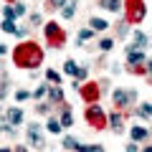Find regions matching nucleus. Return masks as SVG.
<instances>
[{
    "label": "nucleus",
    "mask_w": 152,
    "mask_h": 152,
    "mask_svg": "<svg viewBox=\"0 0 152 152\" xmlns=\"http://www.w3.org/2000/svg\"><path fill=\"white\" fill-rule=\"evenodd\" d=\"M13 61H15V66H23V69H33V66L38 69L43 61V51L36 43H20L13 51Z\"/></svg>",
    "instance_id": "f257e3e1"
},
{
    "label": "nucleus",
    "mask_w": 152,
    "mask_h": 152,
    "mask_svg": "<svg viewBox=\"0 0 152 152\" xmlns=\"http://www.w3.org/2000/svg\"><path fill=\"white\" fill-rule=\"evenodd\" d=\"M127 20L129 23H140L142 18L147 15V8H145V3L142 0H127Z\"/></svg>",
    "instance_id": "f03ea898"
},
{
    "label": "nucleus",
    "mask_w": 152,
    "mask_h": 152,
    "mask_svg": "<svg viewBox=\"0 0 152 152\" xmlns=\"http://www.w3.org/2000/svg\"><path fill=\"white\" fill-rule=\"evenodd\" d=\"M86 122L91 127H96V129H102V127H104L107 117H104V112H102L99 104H89V107H86Z\"/></svg>",
    "instance_id": "7ed1b4c3"
},
{
    "label": "nucleus",
    "mask_w": 152,
    "mask_h": 152,
    "mask_svg": "<svg viewBox=\"0 0 152 152\" xmlns=\"http://www.w3.org/2000/svg\"><path fill=\"white\" fill-rule=\"evenodd\" d=\"M137 99V91H122V89H117V91L112 94V102H114V107H119V109H124V107H129L132 102Z\"/></svg>",
    "instance_id": "20e7f679"
},
{
    "label": "nucleus",
    "mask_w": 152,
    "mask_h": 152,
    "mask_svg": "<svg viewBox=\"0 0 152 152\" xmlns=\"http://www.w3.org/2000/svg\"><path fill=\"white\" fill-rule=\"evenodd\" d=\"M46 38H48V43L53 46V48H58V46L64 43V33H61V28L56 26V23H46Z\"/></svg>",
    "instance_id": "39448f33"
},
{
    "label": "nucleus",
    "mask_w": 152,
    "mask_h": 152,
    "mask_svg": "<svg viewBox=\"0 0 152 152\" xmlns=\"http://www.w3.org/2000/svg\"><path fill=\"white\" fill-rule=\"evenodd\" d=\"M26 137H28V145H31V147H43V134H41L38 124H31V127H28Z\"/></svg>",
    "instance_id": "423d86ee"
},
{
    "label": "nucleus",
    "mask_w": 152,
    "mask_h": 152,
    "mask_svg": "<svg viewBox=\"0 0 152 152\" xmlns=\"http://www.w3.org/2000/svg\"><path fill=\"white\" fill-rule=\"evenodd\" d=\"M127 64H129V66L147 64V61H145V53H142V48H134V46H129V48H127Z\"/></svg>",
    "instance_id": "0eeeda50"
},
{
    "label": "nucleus",
    "mask_w": 152,
    "mask_h": 152,
    "mask_svg": "<svg viewBox=\"0 0 152 152\" xmlns=\"http://www.w3.org/2000/svg\"><path fill=\"white\" fill-rule=\"evenodd\" d=\"M79 91H81V96H84V102H86V104H94V102H96V96H99L96 84H86V86H81Z\"/></svg>",
    "instance_id": "6e6552de"
},
{
    "label": "nucleus",
    "mask_w": 152,
    "mask_h": 152,
    "mask_svg": "<svg viewBox=\"0 0 152 152\" xmlns=\"http://www.w3.org/2000/svg\"><path fill=\"white\" fill-rule=\"evenodd\" d=\"M122 124H124V117H122V114H117V112L109 114V127H112L114 134H122V129H124Z\"/></svg>",
    "instance_id": "1a4fd4ad"
},
{
    "label": "nucleus",
    "mask_w": 152,
    "mask_h": 152,
    "mask_svg": "<svg viewBox=\"0 0 152 152\" xmlns=\"http://www.w3.org/2000/svg\"><path fill=\"white\" fill-rule=\"evenodd\" d=\"M99 5H102L104 10H109V13H122L124 10L122 0H99Z\"/></svg>",
    "instance_id": "9d476101"
},
{
    "label": "nucleus",
    "mask_w": 152,
    "mask_h": 152,
    "mask_svg": "<svg viewBox=\"0 0 152 152\" xmlns=\"http://www.w3.org/2000/svg\"><path fill=\"white\" fill-rule=\"evenodd\" d=\"M5 119L10 122V124H20V122H23V112L18 107H13V109H8V112H5Z\"/></svg>",
    "instance_id": "9b49d317"
},
{
    "label": "nucleus",
    "mask_w": 152,
    "mask_h": 152,
    "mask_svg": "<svg viewBox=\"0 0 152 152\" xmlns=\"http://www.w3.org/2000/svg\"><path fill=\"white\" fill-rule=\"evenodd\" d=\"M129 134H132V140H134V142H145L150 132H147L145 127H132V129H129Z\"/></svg>",
    "instance_id": "f8f14e48"
},
{
    "label": "nucleus",
    "mask_w": 152,
    "mask_h": 152,
    "mask_svg": "<svg viewBox=\"0 0 152 152\" xmlns=\"http://www.w3.org/2000/svg\"><path fill=\"white\" fill-rule=\"evenodd\" d=\"M46 129H48L51 134H61V132H64V124H61V119L51 117V119H48V124H46Z\"/></svg>",
    "instance_id": "ddd939ff"
},
{
    "label": "nucleus",
    "mask_w": 152,
    "mask_h": 152,
    "mask_svg": "<svg viewBox=\"0 0 152 152\" xmlns=\"http://www.w3.org/2000/svg\"><path fill=\"white\" fill-rule=\"evenodd\" d=\"M74 15H76V0H74V3H66V5L61 8V18H66V20H71Z\"/></svg>",
    "instance_id": "4468645a"
},
{
    "label": "nucleus",
    "mask_w": 152,
    "mask_h": 152,
    "mask_svg": "<svg viewBox=\"0 0 152 152\" xmlns=\"http://www.w3.org/2000/svg\"><path fill=\"white\" fill-rule=\"evenodd\" d=\"M137 117H140V119H150L152 117V104H140V109H137Z\"/></svg>",
    "instance_id": "2eb2a0df"
},
{
    "label": "nucleus",
    "mask_w": 152,
    "mask_h": 152,
    "mask_svg": "<svg viewBox=\"0 0 152 152\" xmlns=\"http://www.w3.org/2000/svg\"><path fill=\"white\" fill-rule=\"evenodd\" d=\"M89 26H91L94 31H107V28H109V23L104 20V18H91V20H89Z\"/></svg>",
    "instance_id": "dca6fc26"
},
{
    "label": "nucleus",
    "mask_w": 152,
    "mask_h": 152,
    "mask_svg": "<svg viewBox=\"0 0 152 152\" xmlns=\"http://www.w3.org/2000/svg\"><path fill=\"white\" fill-rule=\"evenodd\" d=\"M64 147H66V150H76V152H79V147H81V145H79V140H76V137L66 134V137H64Z\"/></svg>",
    "instance_id": "f3484780"
},
{
    "label": "nucleus",
    "mask_w": 152,
    "mask_h": 152,
    "mask_svg": "<svg viewBox=\"0 0 152 152\" xmlns=\"http://www.w3.org/2000/svg\"><path fill=\"white\" fill-rule=\"evenodd\" d=\"M48 99L51 102H61V99H64V91L58 89V84H56V86H48Z\"/></svg>",
    "instance_id": "a211bd4d"
},
{
    "label": "nucleus",
    "mask_w": 152,
    "mask_h": 152,
    "mask_svg": "<svg viewBox=\"0 0 152 152\" xmlns=\"http://www.w3.org/2000/svg\"><path fill=\"white\" fill-rule=\"evenodd\" d=\"M18 13H15V5H5L3 8V20H15Z\"/></svg>",
    "instance_id": "6ab92c4d"
},
{
    "label": "nucleus",
    "mask_w": 152,
    "mask_h": 152,
    "mask_svg": "<svg viewBox=\"0 0 152 152\" xmlns=\"http://www.w3.org/2000/svg\"><path fill=\"white\" fill-rule=\"evenodd\" d=\"M79 69H81V66H76V61H71V58L64 64V71H66L69 76H76V74H79Z\"/></svg>",
    "instance_id": "aec40b11"
},
{
    "label": "nucleus",
    "mask_w": 152,
    "mask_h": 152,
    "mask_svg": "<svg viewBox=\"0 0 152 152\" xmlns=\"http://www.w3.org/2000/svg\"><path fill=\"white\" fill-rule=\"evenodd\" d=\"M147 46V36L142 31H134V48H145Z\"/></svg>",
    "instance_id": "412c9836"
},
{
    "label": "nucleus",
    "mask_w": 152,
    "mask_h": 152,
    "mask_svg": "<svg viewBox=\"0 0 152 152\" xmlns=\"http://www.w3.org/2000/svg\"><path fill=\"white\" fill-rule=\"evenodd\" d=\"M46 81H48V84H61V74L53 71V69H48V71H46Z\"/></svg>",
    "instance_id": "4be33fe9"
},
{
    "label": "nucleus",
    "mask_w": 152,
    "mask_h": 152,
    "mask_svg": "<svg viewBox=\"0 0 152 152\" xmlns=\"http://www.w3.org/2000/svg\"><path fill=\"white\" fill-rule=\"evenodd\" d=\"M94 33H96L94 28H84V31H79V41H76V43H81V41H89Z\"/></svg>",
    "instance_id": "5701e85b"
},
{
    "label": "nucleus",
    "mask_w": 152,
    "mask_h": 152,
    "mask_svg": "<svg viewBox=\"0 0 152 152\" xmlns=\"http://www.w3.org/2000/svg\"><path fill=\"white\" fill-rule=\"evenodd\" d=\"M61 124H64V127H71V124H74V117H71V109H64V114H61Z\"/></svg>",
    "instance_id": "b1692460"
},
{
    "label": "nucleus",
    "mask_w": 152,
    "mask_h": 152,
    "mask_svg": "<svg viewBox=\"0 0 152 152\" xmlns=\"http://www.w3.org/2000/svg\"><path fill=\"white\" fill-rule=\"evenodd\" d=\"M79 152H104V147L102 145H81Z\"/></svg>",
    "instance_id": "393cba45"
},
{
    "label": "nucleus",
    "mask_w": 152,
    "mask_h": 152,
    "mask_svg": "<svg viewBox=\"0 0 152 152\" xmlns=\"http://www.w3.org/2000/svg\"><path fill=\"white\" fill-rule=\"evenodd\" d=\"M99 48H102V51H112L114 48V41H112V38H102V41H99Z\"/></svg>",
    "instance_id": "a878e982"
},
{
    "label": "nucleus",
    "mask_w": 152,
    "mask_h": 152,
    "mask_svg": "<svg viewBox=\"0 0 152 152\" xmlns=\"http://www.w3.org/2000/svg\"><path fill=\"white\" fill-rule=\"evenodd\" d=\"M3 31L5 33H15L18 28H15V20H3Z\"/></svg>",
    "instance_id": "bb28decb"
},
{
    "label": "nucleus",
    "mask_w": 152,
    "mask_h": 152,
    "mask_svg": "<svg viewBox=\"0 0 152 152\" xmlns=\"http://www.w3.org/2000/svg\"><path fill=\"white\" fill-rule=\"evenodd\" d=\"M43 94H48V86H46V84H43V86H38L36 91H33V99H41Z\"/></svg>",
    "instance_id": "cd10ccee"
},
{
    "label": "nucleus",
    "mask_w": 152,
    "mask_h": 152,
    "mask_svg": "<svg viewBox=\"0 0 152 152\" xmlns=\"http://www.w3.org/2000/svg\"><path fill=\"white\" fill-rule=\"evenodd\" d=\"M64 5H66V0H48V8H53V10H56V8L61 10Z\"/></svg>",
    "instance_id": "c85d7f7f"
},
{
    "label": "nucleus",
    "mask_w": 152,
    "mask_h": 152,
    "mask_svg": "<svg viewBox=\"0 0 152 152\" xmlns=\"http://www.w3.org/2000/svg\"><path fill=\"white\" fill-rule=\"evenodd\" d=\"M28 96H31V94H28L26 89H18V91H15V99H18V102H26Z\"/></svg>",
    "instance_id": "c756f323"
},
{
    "label": "nucleus",
    "mask_w": 152,
    "mask_h": 152,
    "mask_svg": "<svg viewBox=\"0 0 152 152\" xmlns=\"http://www.w3.org/2000/svg\"><path fill=\"white\" fill-rule=\"evenodd\" d=\"M41 20H43V18L38 15V13H33V15H31V26H33V28H36V26H41Z\"/></svg>",
    "instance_id": "7c9ffc66"
},
{
    "label": "nucleus",
    "mask_w": 152,
    "mask_h": 152,
    "mask_svg": "<svg viewBox=\"0 0 152 152\" xmlns=\"http://www.w3.org/2000/svg\"><path fill=\"white\" fill-rule=\"evenodd\" d=\"M86 76H89V71H86V69H84V66H81V69H79V74H76V79H79V81H84Z\"/></svg>",
    "instance_id": "2f4dec72"
},
{
    "label": "nucleus",
    "mask_w": 152,
    "mask_h": 152,
    "mask_svg": "<svg viewBox=\"0 0 152 152\" xmlns=\"http://www.w3.org/2000/svg\"><path fill=\"white\" fill-rule=\"evenodd\" d=\"M127 31H129V28H127V23H122V26L117 28V36H119V38H122V36H127Z\"/></svg>",
    "instance_id": "473e14b6"
},
{
    "label": "nucleus",
    "mask_w": 152,
    "mask_h": 152,
    "mask_svg": "<svg viewBox=\"0 0 152 152\" xmlns=\"http://www.w3.org/2000/svg\"><path fill=\"white\" fill-rule=\"evenodd\" d=\"M15 13H18V18L26 15V5H23V3H15Z\"/></svg>",
    "instance_id": "72a5a7b5"
},
{
    "label": "nucleus",
    "mask_w": 152,
    "mask_h": 152,
    "mask_svg": "<svg viewBox=\"0 0 152 152\" xmlns=\"http://www.w3.org/2000/svg\"><path fill=\"white\" fill-rule=\"evenodd\" d=\"M145 71H147V74H152V61H147V64H145Z\"/></svg>",
    "instance_id": "f704fd0d"
},
{
    "label": "nucleus",
    "mask_w": 152,
    "mask_h": 152,
    "mask_svg": "<svg viewBox=\"0 0 152 152\" xmlns=\"http://www.w3.org/2000/svg\"><path fill=\"white\" fill-rule=\"evenodd\" d=\"M127 152H137V145H129V147H127Z\"/></svg>",
    "instance_id": "c9c22d12"
},
{
    "label": "nucleus",
    "mask_w": 152,
    "mask_h": 152,
    "mask_svg": "<svg viewBox=\"0 0 152 152\" xmlns=\"http://www.w3.org/2000/svg\"><path fill=\"white\" fill-rule=\"evenodd\" d=\"M15 152H28V150H26V147H15Z\"/></svg>",
    "instance_id": "e433bc0d"
},
{
    "label": "nucleus",
    "mask_w": 152,
    "mask_h": 152,
    "mask_svg": "<svg viewBox=\"0 0 152 152\" xmlns=\"http://www.w3.org/2000/svg\"><path fill=\"white\" fill-rule=\"evenodd\" d=\"M0 152H13V150H10V147H3V150H0Z\"/></svg>",
    "instance_id": "4c0bfd02"
},
{
    "label": "nucleus",
    "mask_w": 152,
    "mask_h": 152,
    "mask_svg": "<svg viewBox=\"0 0 152 152\" xmlns=\"http://www.w3.org/2000/svg\"><path fill=\"white\" fill-rule=\"evenodd\" d=\"M142 152H152V145H150V147H145V150H142Z\"/></svg>",
    "instance_id": "58836bf2"
},
{
    "label": "nucleus",
    "mask_w": 152,
    "mask_h": 152,
    "mask_svg": "<svg viewBox=\"0 0 152 152\" xmlns=\"http://www.w3.org/2000/svg\"><path fill=\"white\" fill-rule=\"evenodd\" d=\"M5 3H13V0H5Z\"/></svg>",
    "instance_id": "ea45409f"
}]
</instances>
